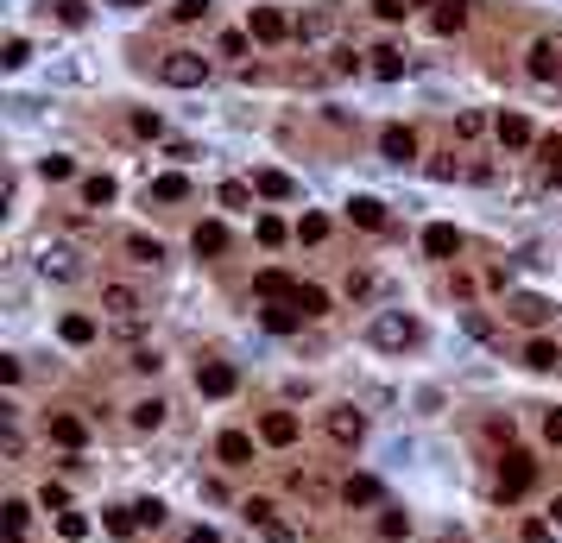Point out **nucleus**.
<instances>
[{"mask_svg": "<svg viewBox=\"0 0 562 543\" xmlns=\"http://www.w3.org/2000/svg\"><path fill=\"white\" fill-rule=\"evenodd\" d=\"M341 493H347V506H379V499H386V487L373 481V474H354V481H347Z\"/></svg>", "mask_w": 562, "mask_h": 543, "instance_id": "nucleus-17", "label": "nucleus"}, {"mask_svg": "<svg viewBox=\"0 0 562 543\" xmlns=\"http://www.w3.org/2000/svg\"><path fill=\"white\" fill-rule=\"evenodd\" d=\"M253 196H259V190H247V183H222V202H228V209H247Z\"/></svg>", "mask_w": 562, "mask_h": 543, "instance_id": "nucleus-40", "label": "nucleus"}, {"mask_svg": "<svg viewBox=\"0 0 562 543\" xmlns=\"http://www.w3.org/2000/svg\"><path fill=\"white\" fill-rule=\"evenodd\" d=\"M51 442L83 449V442H89V424H83V417H51Z\"/></svg>", "mask_w": 562, "mask_h": 543, "instance_id": "nucleus-18", "label": "nucleus"}, {"mask_svg": "<svg viewBox=\"0 0 562 543\" xmlns=\"http://www.w3.org/2000/svg\"><path fill=\"white\" fill-rule=\"evenodd\" d=\"M379 152H386L392 165H411V158H417V133H411V126H386V133H379Z\"/></svg>", "mask_w": 562, "mask_h": 543, "instance_id": "nucleus-10", "label": "nucleus"}, {"mask_svg": "<svg viewBox=\"0 0 562 543\" xmlns=\"http://www.w3.org/2000/svg\"><path fill=\"white\" fill-rule=\"evenodd\" d=\"M102 310H108L114 322H133V316H139V291H133V285H108V291H102Z\"/></svg>", "mask_w": 562, "mask_h": 543, "instance_id": "nucleus-12", "label": "nucleus"}, {"mask_svg": "<svg viewBox=\"0 0 562 543\" xmlns=\"http://www.w3.org/2000/svg\"><path fill=\"white\" fill-rule=\"evenodd\" d=\"M38 272H45V279H57V285H69V279H77V253H69V247H45L38 253Z\"/></svg>", "mask_w": 562, "mask_h": 543, "instance_id": "nucleus-9", "label": "nucleus"}, {"mask_svg": "<svg viewBox=\"0 0 562 543\" xmlns=\"http://www.w3.org/2000/svg\"><path fill=\"white\" fill-rule=\"evenodd\" d=\"M57 335H63L69 348H89V342H95V322H89V316H63V322H57Z\"/></svg>", "mask_w": 562, "mask_h": 543, "instance_id": "nucleus-24", "label": "nucleus"}, {"mask_svg": "<svg viewBox=\"0 0 562 543\" xmlns=\"http://www.w3.org/2000/svg\"><path fill=\"white\" fill-rule=\"evenodd\" d=\"M57 531H63L69 543H83V537H89V518H83V512H57Z\"/></svg>", "mask_w": 562, "mask_h": 543, "instance_id": "nucleus-36", "label": "nucleus"}, {"mask_svg": "<svg viewBox=\"0 0 562 543\" xmlns=\"http://www.w3.org/2000/svg\"><path fill=\"white\" fill-rule=\"evenodd\" d=\"M347 222H361V228H386V202L354 196V202H347Z\"/></svg>", "mask_w": 562, "mask_h": 543, "instance_id": "nucleus-19", "label": "nucleus"}, {"mask_svg": "<svg viewBox=\"0 0 562 543\" xmlns=\"http://www.w3.org/2000/svg\"><path fill=\"white\" fill-rule=\"evenodd\" d=\"M373 13L379 20H404V0H373Z\"/></svg>", "mask_w": 562, "mask_h": 543, "instance_id": "nucleus-47", "label": "nucleus"}, {"mask_svg": "<svg viewBox=\"0 0 562 543\" xmlns=\"http://www.w3.org/2000/svg\"><path fill=\"white\" fill-rule=\"evenodd\" d=\"M0 518H7V537H20L26 518H32V506H26V499H7V506H0Z\"/></svg>", "mask_w": 562, "mask_h": 543, "instance_id": "nucleus-35", "label": "nucleus"}, {"mask_svg": "<svg viewBox=\"0 0 562 543\" xmlns=\"http://www.w3.org/2000/svg\"><path fill=\"white\" fill-rule=\"evenodd\" d=\"M190 543H222V531H208V524H196V531H190Z\"/></svg>", "mask_w": 562, "mask_h": 543, "instance_id": "nucleus-49", "label": "nucleus"}, {"mask_svg": "<svg viewBox=\"0 0 562 543\" xmlns=\"http://www.w3.org/2000/svg\"><path fill=\"white\" fill-rule=\"evenodd\" d=\"M38 171H45L51 183H63V177H77V165H69L63 152H51V158H38Z\"/></svg>", "mask_w": 562, "mask_h": 543, "instance_id": "nucleus-37", "label": "nucleus"}, {"mask_svg": "<svg viewBox=\"0 0 562 543\" xmlns=\"http://www.w3.org/2000/svg\"><path fill=\"white\" fill-rule=\"evenodd\" d=\"M240 518H247V524H253L265 543H297V531H291L285 518H278V506H272V499H247V506H240Z\"/></svg>", "mask_w": 562, "mask_h": 543, "instance_id": "nucleus-2", "label": "nucleus"}, {"mask_svg": "<svg viewBox=\"0 0 562 543\" xmlns=\"http://www.w3.org/2000/svg\"><path fill=\"white\" fill-rule=\"evenodd\" d=\"M291 304H297L304 316H322V310H329V291H322V285H297V297H291Z\"/></svg>", "mask_w": 562, "mask_h": 543, "instance_id": "nucleus-30", "label": "nucleus"}, {"mask_svg": "<svg viewBox=\"0 0 562 543\" xmlns=\"http://www.w3.org/2000/svg\"><path fill=\"white\" fill-rule=\"evenodd\" d=\"M543 158H550V165H543V177H550V183H556V190H562V146H556V140H550V146H543Z\"/></svg>", "mask_w": 562, "mask_h": 543, "instance_id": "nucleus-42", "label": "nucleus"}, {"mask_svg": "<svg viewBox=\"0 0 562 543\" xmlns=\"http://www.w3.org/2000/svg\"><path fill=\"white\" fill-rule=\"evenodd\" d=\"M500 146H512V152L531 146V120L525 114H500Z\"/></svg>", "mask_w": 562, "mask_h": 543, "instance_id": "nucleus-21", "label": "nucleus"}, {"mask_svg": "<svg viewBox=\"0 0 562 543\" xmlns=\"http://www.w3.org/2000/svg\"><path fill=\"white\" fill-rule=\"evenodd\" d=\"M102 524H108L114 537H133V531H139V512H133V506H114V512H102Z\"/></svg>", "mask_w": 562, "mask_h": 543, "instance_id": "nucleus-31", "label": "nucleus"}, {"mask_svg": "<svg viewBox=\"0 0 562 543\" xmlns=\"http://www.w3.org/2000/svg\"><path fill=\"white\" fill-rule=\"evenodd\" d=\"M216 455H222L228 467H247V461H253V436H247V430H222V436H216Z\"/></svg>", "mask_w": 562, "mask_h": 543, "instance_id": "nucleus-13", "label": "nucleus"}, {"mask_svg": "<svg viewBox=\"0 0 562 543\" xmlns=\"http://www.w3.org/2000/svg\"><path fill=\"white\" fill-rule=\"evenodd\" d=\"M253 291L272 297V304H291V297H297V279H291V272H278V265H265L259 279H253Z\"/></svg>", "mask_w": 562, "mask_h": 543, "instance_id": "nucleus-8", "label": "nucleus"}, {"mask_svg": "<svg viewBox=\"0 0 562 543\" xmlns=\"http://www.w3.org/2000/svg\"><path fill=\"white\" fill-rule=\"evenodd\" d=\"M83 202H89V209H108V202H114V177H89L83 183Z\"/></svg>", "mask_w": 562, "mask_h": 543, "instance_id": "nucleus-32", "label": "nucleus"}, {"mask_svg": "<svg viewBox=\"0 0 562 543\" xmlns=\"http://www.w3.org/2000/svg\"><path fill=\"white\" fill-rule=\"evenodd\" d=\"M253 190H259L265 202H291V196H297V183H291L285 171H259V177H253Z\"/></svg>", "mask_w": 562, "mask_h": 543, "instance_id": "nucleus-16", "label": "nucleus"}, {"mask_svg": "<svg viewBox=\"0 0 562 543\" xmlns=\"http://www.w3.org/2000/svg\"><path fill=\"white\" fill-rule=\"evenodd\" d=\"M543 436H550V442H562V411H550V417H543Z\"/></svg>", "mask_w": 562, "mask_h": 543, "instance_id": "nucleus-48", "label": "nucleus"}, {"mask_svg": "<svg viewBox=\"0 0 562 543\" xmlns=\"http://www.w3.org/2000/svg\"><path fill=\"white\" fill-rule=\"evenodd\" d=\"M0 63H7V70H26V63H32V45H26V38H7V57H0Z\"/></svg>", "mask_w": 562, "mask_h": 543, "instance_id": "nucleus-39", "label": "nucleus"}, {"mask_svg": "<svg viewBox=\"0 0 562 543\" xmlns=\"http://www.w3.org/2000/svg\"><path fill=\"white\" fill-rule=\"evenodd\" d=\"M297 322H304V310H297V304H272V310H265V328H272V335H291Z\"/></svg>", "mask_w": 562, "mask_h": 543, "instance_id": "nucleus-26", "label": "nucleus"}, {"mask_svg": "<svg viewBox=\"0 0 562 543\" xmlns=\"http://www.w3.org/2000/svg\"><path fill=\"white\" fill-rule=\"evenodd\" d=\"M297 240H304V247L329 240V222H322V215H304V222H297Z\"/></svg>", "mask_w": 562, "mask_h": 543, "instance_id": "nucleus-38", "label": "nucleus"}, {"mask_svg": "<svg viewBox=\"0 0 562 543\" xmlns=\"http://www.w3.org/2000/svg\"><path fill=\"white\" fill-rule=\"evenodd\" d=\"M373 77L398 83V77H404V57H398V51H373Z\"/></svg>", "mask_w": 562, "mask_h": 543, "instance_id": "nucleus-34", "label": "nucleus"}, {"mask_svg": "<svg viewBox=\"0 0 562 543\" xmlns=\"http://www.w3.org/2000/svg\"><path fill=\"white\" fill-rule=\"evenodd\" d=\"M259 442H272V449H291V442H297V417H291V411H272V417H259Z\"/></svg>", "mask_w": 562, "mask_h": 543, "instance_id": "nucleus-11", "label": "nucleus"}, {"mask_svg": "<svg viewBox=\"0 0 562 543\" xmlns=\"http://www.w3.org/2000/svg\"><path fill=\"white\" fill-rule=\"evenodd\" d=\"M183 196H190V177L183 171H165V177L146 183V202H183Z\"/></svg>", "mask_w": 562, "mask_h": 543, "instance_id": "nucleus-14", "label": "nucleus"}, {"mask_svg": "<svg viewBox=\"0 0 562 543\" xmlns=\"http://www.w3.org/2000/svg\"><path fill=\"white\" fill-rule=\"evenodd\" d=\"M278 240H285V222H278V215H259V247H278Z\"/></svg>", "mask_w": 562, "mask_h": 543, "instance_id": "nucleus-41", "label": "nucleus"}, {"mask_svg": "<svg viewBox=\"0 0 562 543\" xmlns=\"http://www.w3.org/2000/svg\"><path fill=\"white\" fill-rule=\"evenodd\" d=\"M468 26V0H443L436 7V32H461Z\"/></svg>", "mask_w": 562, "mask_h": 543, "instance_id": "nucleus-29", "label": "nucleus"}, {"mask_svg": "<svg viewBox=\"0 0 562 543\" xmlns=\"http://www.w3.org/2000/svg\"><path fill=\"white\" fill-rule=\"evenodd\" d=\"M531 77H537V83H556V77H562V57H556V45H537V51H531Z\"/></svg>", "mask_w": 562, "mask_h": 543, "instance_id": "nucleus-23", "label": "nucleus"}, {"mask_svg": "<svg viewBox=\"0 0 562 543\" xmlns=\"http://www.w3.org/2000/svg\"><path fill=\"white\" fill-rule=\"evenodd\" d=\"M159 77H165L171 89H202V83H208V57H196V51H171V57L159 63Z\"/></svg>", "mask_w": 562, "mask_h": 543, "instance_id": "nucleus-1", "label": "nucleus"}, {"mask_svg": "<svg viewBox=\"0 0 562 543\" xmlns=\"http://www.w3.org/2000/svg\"><path fill=\"white\" fill-rule=\"evenodd\" d=\"M57 20H63V26H83L89 13H83V0H57Z\"/></svg>", "mask_w": 562, "mask_h": 543, "instance_id": "nucleus-44", "label": "nucleus"}, {"mask_svg": "<svg viewBox=\"0 0 562 543\" xmlns=\"http://www.w3.org/2000/svg\"><path fill=\"white\" fill-rule=\"evenodd\" d=\"M126 7H146V0H126Z\"/></svg>", "mask_w": 562, "mask_h": 543, "instance_id": "nucleus-50", "label": "nucleus"}, {"mask_svg": "<svg viewBox=\"0 0 562 543\" xmlns=\"http://www.w3.org/2000/svg\"><path fill=\"white\" fill-rule=\"evenodd\" d=\"M367 342H373V348H411V342H417V322L398 316V310H386V316L367 322Z\"/></svg>", "mask_w": 562, "mask_h": 543, "instance_id": "nucleus-3", "label": "nucleus"}, {"mask_svg": "<svg viewBox=\"0 0 562 543\" xmlns=\"http://www.w3.org/2000/svg\"><path fill=\"white\" fill-rule=\"evenodd\" d=\"M404 531H411L404 512H386V518H379V537H404Z\"/></svg>", "mask_w": 562, "mask_h": 543, "instance_id": "nucleus-46", "label": "nucleus"}, {"mask_svg": "<svg viewBox=\"0 0 562 543\" xmlns=\"http://www.w3.org/2000/svg\"><path fill=\"white\" fill-rule=\"evenodd\" d=\"M133 424H139V430H159V424H165V398H146V404H133Z\"/></svg>", "mask_w": 562, "mask_h": 543, "instance_id": "nucleus-33", "label": "nucleus"}, {"mask_svg": "<svg viewBox=\"0 0 562 543\" xmlns=\"http://www.w3.org/2000/svg\"><path fill=\"white\" fill-rule=\"evenodd\" d=\"M234 385H240V373H234L228 361H208V367H196V392H202V398H228Z\"/></svg>", "mask_w": 562, "mask_h": 543, "instance_id": "nucleus-5", "label": "nucleus"}, {"mask_svg": "<svg viewBox=\"0 0 562 543\" xmlns=\"http://www.w3.org/2000/svg\"><path fill=\"white\" fill-rule=\"evenodd\" d=\"M506 310H512V322H525V328H537V322H550V304H543V297H512Z\"/></svg>", "mask_w": 562, "mask_h": 543, "instance_id": "nucleus-20", "label": "nucleus"}, {"mask_svg": "<svg viewBox=\"0 0 562 543\" xmlns=\"http://www.w3.org/2000/svg\"><path fill=\"white\" fill-rule=\"evenodd\" d=\"M190 247H196V253H228V228H222V222H202V228L190 234Z\"/></svg>", "mask_w": 562, "mask_h": 543, "instance_id": "nucleus-22", "label": "nucleus"}, {"mask_svg": "<svg viewBox=\"0 0 562 543\" xmlns=\"http://www.w3.org/2000/svg\"><path fill=\"white\" fill-rule=\"evenodd\" d=\"M133 512H139V524H165V506H159V499H139Z\"/></svg>", "mask_w": 562, "mask_h": 543, "instance_id": "nucleus-45", "label": "nucleus"}, {"mask_svg": "<svg viewBox=\"0 0 562 543\" xmlns=\"http://www.w3.org/2000/svg\"><path fill=\"white\" fill-rule=\"evenodd\" d=\"M202 13H208V0H177V7H171V20H183V26L202 20Z\"/></svg>", "mask_w": 562, "mask_h": 543, "instance_id": "nucleus-43", "label": "nucleus"}, {"mask_svg": "<svg viewBox=\"0 0 562 543\" xmlns=\"http://www.w3.org/2000/svg\"><path fill=\"white\" fill-rule=\"evenodd\" d=\"M247 32H253L259 45H278V38H291L297 26H291L285 13H272V7H253V20H247Z\"/></svg>", "mask_w": 562, "mask_h": 543, "instance_id": "nucleus-7", "label": "nucleus"}, {"mask_svg": "<svg viewBox=\"0 0 562 543\" xmlns=\"http://www.w3.org/2000/svg\"><path fill=\"white\" fill-rule=\"evenodd\" d=\"M556 361H562V348H556V342H543V335H537V342L525 348V367H537V373H550Z\"/></svg>", "mask_w": 562, "mask_h": 543, "instance_id": "nucleus-27", "label": "nucleus"}, {"mask_svg": "<svg viewBox=\"0 0 562 543\" xmlns=\"http://www.w3.org/2000/svg\"><path fill=\"white\" fill-rule=\"evenodd\" d=\"M455 247H461V234H455L449 222H430V228H424V253H430V259H449Z\"/></svg>", "mask_w": 562, "mask_h": 543, "instance_id": "nucleus-15", "label": "nucleus"}, {"mask_svg": "<svg viewBox=\"0 0 562 543\" xmlns=\"http://www.w3.org/2000/svg\"><path fill=\"white\" fill-rule=\"evenodd\" d=\"M531 481H537V461L512 449V455H506V474H500V499H525V493H531Z\"/></svg>", "mask_w": 562, "mask_h": 543, "instance_id": "nucleus-4", "label": "nucleus"}, {"mask_svg": "<svg viewBox=\"0 0 562 543\" xmlns=\"http://www.w3.org/2000/svg\"><path fill=\"white\" fill-rule=\"evenodd\" d=\"M329 436H335L341 449H354V442L367 436V417L354 411V404H335V411H329Z\"/></svg>", "mask_w": 562, "mask_h": 543, "instance_id": "nucleus-6", "label": "nucleus"}, {"mask_svg": "<svg viewBox=\"0 0 562 543\" xmlns=\"http://www.w3.org/2000/svg\"><path fill=\"white\" fill-rule=\"evenodd\" d=\"M329 32H335V13L329 7H316V13L297 20V38H329Z\"/></svg>", "mask_w": 562, "mask_h": 543, "instance_id": "nucleus-28", "label": "nucleus"}, {"mask_svg": "<svg viewBox=\"0 0 562 543\" xmlns=\"http://www.w3.org/2000/svg\"><path fill=\"white\" fill-rule=\"evenodd\" d=\"M126 253H133L139 265H159V259H165V240H152V234H126Z\"/></svg>", "mask_w": 562, "mask_h": 543, "instance_id": "nucleus-25", "label": "nucleus"}]
</instances>
